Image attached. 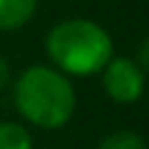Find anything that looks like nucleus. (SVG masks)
Segmentation results:
<instances>
[{"label":"nucleus","instance_id":"6e6552de","mask_svg":"<svg viewBox=\"0 0 149 149\" xmlns=\"http://www.w3.org/2000/svg\"><path fill=\"white\" fill-rule=\"evenodd\" d=\"M134 60L139 62V67L144 70V72L149 74V35L144 37L142 42H139V47H137V55H134Z\"/></svg>","mask_w":149,"mask_h":149},{"label":"nucleus","instance_id":"7ed1b4c3","mask_svg":"<svg viewBox=\"0 0 149 149\" xmlns=\"http://www.w3.org/2000/svg\"><path fill=\"white\" fill-rule=\"evenodd\" d=\"M100 80L109 102L119 107H129L139 102L147 90V72L129 55H112L109 62L102 67Z\"/></svg>","mask_w":149,"mask_h":149},{"label":"nucleus","instance_id":"f257e3e1","mask_svg":"<svg viewBox=\"0 0 149 149\" xmlns=\"http://www.w3.org/2000/svg\"><path fill=\"white\" fill-rule=\"evenodd\" d=\"M13 107L22 122L45 132L62 129L77 112L72 77L52 65H30L10 82Z\"/></svg>","mask_w":149,"mask_h":149},{"label":"nucleus","instance_id":"423d86ee","mask_svg":"<svg viewBox=\"0 0 149 149\" xmlns=\"http://www.w3.org/2000/svg\"><path fill=\"white\" fill-rule=\"evenodd\" d=\"M97 149H149V147L147 139L134 129H114L107 137H102Z\"/></svg>","mask_w":149,"mask_h":149},{"label":"nucleus","instance_id":"0eeeda50","mask_svg":"<svg viewBox=\"0 0 149 149\" xmlns=\"http://www.w3.org/2000/svg\"><path fill=\"white\" fill-rule=\"evenodd\" d=\"M13 82V70H10V62L3 52H0V92H5Z\"/></svg>","mask_w":149,"mask_h":149},{"label":"nucleus","instance_id":"39448f33","mask_svg":"<svg viewBox=\"0 0 149 149\" xmlns=\"http://www.w3.org/2000/svg\"><path fill=\"white\" fill-rule=\"evenodd\" d=\"M0 149H35L25 124L3 119L0 122Z\"/></svg>","mask_w":149,"mask_h":149},{"label":"nucleus","instance_id":"f03ea898","mask_svg":"<svg viewBox=\"0 0 149 149\" xmlns=\"http://www.w3.org/2000/svg\"><path fill=\"white\" fill-rule=\"evenodd\" d=\"M45 55L67 77H95L114 55V42L97 20L65 17L47 30Z\"/></svg>","mask_w":149,"mask_h":149},{"label":"nucleus","instance_id":"20e7f679","mask_svg":"<svg viewBox=\"0 0 149 149\" xmlns=\"http://www.w3.org/2000/svg\"><path fill=\"white\" fill-rule=\"evenodd\" d=\"M40 0H0V32L22 30L35 17Z\"/></svg>","mask_w":149,"mask_h":149}]
</instances>
